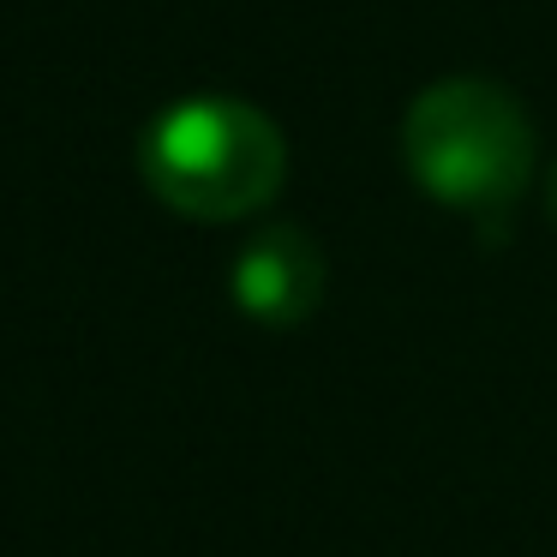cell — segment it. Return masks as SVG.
<instances>
[{"label":"cell","mask_w":557,"mask_h":557,"mask_svg":"<svg viewBox=\"0 0 557 557\" xmlns=\"http://www.w3.org/2000/svg\"><path fill=\"white\" fill-rule=\"evenodd\" d=\"M324 300V252L306 228L294 222H270L234 258V306L252 324H300L312 318V306Z\"/></svg>","instance_id":"3"},{"label":"cell","mask_w":557,"mask_h":557,"mask_svg":"<svg viewBox=\"0 0 557 557\" xmlns=\"http://www.w3.org/2000/svg\"><path fill=\"white\" fill-rule=\"evenodd\" d=\"M401 162L437 205L504 216L533 181V121L492 78H437L408 102Z\"/></svg>","instance_id":"2"},{"label":"cell","mask_w":557,"mask_h":557,"mask_svg":"<svg viewBox=\"0 0 557 557\" xmlns=\"http://www.w3.org/2000/svg\"><path fill=\"white\" fill-rule=\"evenodd\" d=\"M138 174L174 216L240 222L282 193L288 145H282V126L252 102L186 97L145 126Z\"/></svg>","instance_id":"1"},{"label":"cell","mask_w":557,"mask_h":557,"mask_svg":"<svg viewBox=\"0 0 557 557\" xmlns=\"http://www.w3.org/2000/svg\"><path fill=\"white\" fill-rule=\"evenodd\" d=\"M545 205H552V216H557V174H552V198H545Z\"/></svg>","instance_id":"4"}]
</instances>
